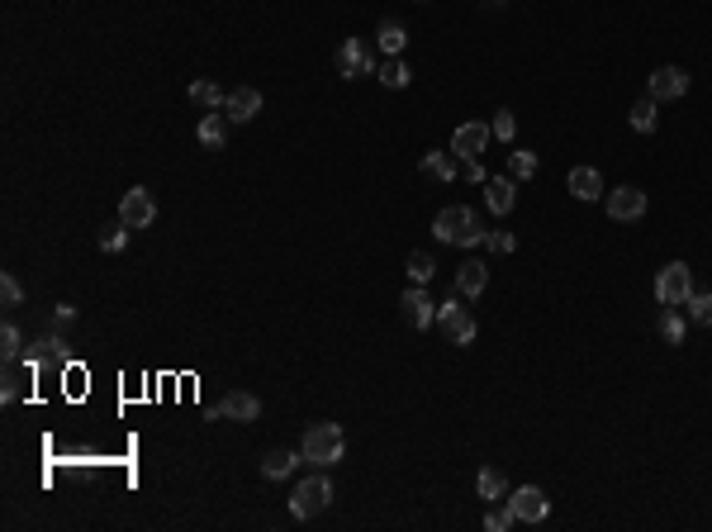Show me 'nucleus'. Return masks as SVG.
I'll use <instances>...</instances> for the list:
<instances>
[{
	"label": "nucleus",
	"instance_id": "f257e3e1",
	"mask_svg": "<svg viewBox=\"0 0 712 532\" xmlns=\"http://www.w3.org/2000/svg\"><path fill=\"white\" fill-rule=\"evenodd\" d=\"M432 234L442 242H456V248H475V242H485V219L471 204H447L432 219Z\"/></svg>",
	"mask_w": 712,
	"mask_h": 532
},
{
	"label": "nucleus",
	"instance_id": "f03ea898",
	"mask_svg": "<svg viewBox=\"0 0 712 532\" xmlns=\"http://www.w3.org/2000/svg\"><path fill=\"white\" fill-rule=\"evenodd\" d=\"M342 447H347V438H342L337 423H313V428H305L299 457H305L309 466H333V461H342Z\"/></svg>",
	"mask_w": 712,
	"mask_h": 532
},
{
	"label": "nucleus",
	"instance_id": "7ed1b4c3",
	"mask_svg": "<svg viewBox=\"0 0 712 532\" xmlns=\"http://www.w3.org/2000/svg\"><path fill=\"white\" fill-rule=\"evenodd\" d=\"M328 504H333V480L328 475H309V480H299L295 485V495H290V513L305 523V518H313V513H323Z\"/></svg>",
	"mask_w": 712,
	"mask_h": 532
},
{
	"label": "nucleus",
	"instance_id": "20e7f679",
	"mask_svg": "<svg viewBox=\"0 0 712 532\" xmlns=\"http://www.w3.org/2000/svg\"><path fill=\"white\" fill-rule=\"evenodd\" d=\"M437 329L447 333V343L471 347L475 343V314L465 309L461 299H442V305H437Z\"/></svg>",
	"mask_w": 712,
	"mask_h": 532
},
{
	"label": "nucleus",
	"instance_id": "39448f33",
	"mask_svg": "<svg viewBox=\"0 0 712 532\" xmlns=\"http://www.w3.org/2000/svg\"><path fill=\"white\" fill-rule=\"evenodd\" d=\"M689 295H693V271L684 262L661 266V276H655V299H661V305H684Z\"/></svg>",
	"mask_w": 712,
	"mask_h": 532
},
{
	"label": "nucleus",
	"instance_id": "423d86ee",
	"mask_svg": "<svg viewBox=\"0 0 712 532\" xmlns=\"http://www.w3.org/2000/svg\"><path fill=\"white\" fill-rule=\"evenodd\" d=\"M337 72L356 81V76H376L380 67L371 62V48H366V38H342V48H337Z\"/></svg>",
	"mask_w": 712,
	"mask_h": 532
},
{
	"label": "nucleus",
	"instance_id": "0eeeda50",
	"mask_svg": "<svg viewBox=\"0 0 712 532\" xmlns=\"http://www.w3.org/2000/svg\"><path fill=\"white\" fill-rule=\"evenodd\" d=\"M153 219H157V200H153V190H143V186L124 190V200H119V224H129V228H147Z\"/></svg>",
	"mask_w": 712,
	"mask_h": 532
},
{
	"label": "nucleus",
	"instance_id": "6e6552de",
	"mask_svg": "<svg viewBox=\"0 0 712 532\" xmlns=\"http://www.w3.org/2000/svg\"><path fill=\"white\" fill-rule=\"evenodd\" d=\"M509 509H513L518 523H542V518L551 513V499H546V489L523 485V489H509Z\"/></svg>",
	"mask_w": 712,
	"mask_h": 532
},
{
	"label": "nucleus",
	"instance_id": "1a4fd4ad",
	"mask_svg": "<svg viewBox=\"0 0 712 532\" xmlns=\"http://www.w3.org/2000/svg\"><path fill=\"white\" fill-rule=\"evenodd\" d=\"M400 305H404L408 329H418V333H423V329H432V323H437V299L428 295V285H408Z\"/></svg>",
	"mask_w": 712,
	"mask_h": 532
},
{
	"label": "nucleus",
	"instance_id": "9d476101",
	"mask_svg": "<svg viewBox=\"0 0 712 532\" xmlns=\"http://www.w3.org/2000/svg\"><path fill=\"white\" fill-rule=\"evenodd\" d=\"M641 214H646V190H637V186H618V190H608V219H618V224H637Z\"/></svg>",
	"mask_w": 712,
	"mask_h": 532
},
{
	"label": "nucleus",
	"instance_id": "9b49d317",
	"mask_svg": "<svg viewBox=\"0 0 712 532\" xmlns=\"http://www.w3.org/2000/svg\"><path fill=\"white\" fill-rule=\"evenodd\" d=\"M489 139H494V129L485 124V119H471V124H461L456 133H451V153L456 157H480Z\"/></svg>",
	"mask_w": 712,
	"mask_h": 532
},
{
	"label": "nucleus",
	"instance_id": "f8f14e48",
	"mask_svg": "<svg viewBox=\"0 0 712 532\" xmlns=\"http://www.w3.org/2000/svg\"><path fill=\"white\" fill-rule=\"evenodd\" d=\"M214 418H233V423H252V418H262V400L248 390H228L224 400H218L214 409Z\"/></svg>",
	"mask_w": 712,
	"mask_h": 532
},
{
	"label": "nucleus",
	"instance_id": "ddd939ff",
	"mask_svg": "<svg viewBox=\"0 0 712 532\" xmlns=\"http://www.w3.org/2000/svg\"><path fill=\"white\" fill-rule=\"evenodd\" d=\"M224 115L233 119V124H252V119L262 115V91H257V86H238V91H228Z\"/></svg>",
	"mask_w": 712,
	"mask_h": 532
},
{
	"label": "nucleus",
	"instance_id": "4468645a",
	"mask_svg": "<svg viewBox=\"0 0 712 532\" xmlns=\"http://www.w3.org/2000/svg\"><path fill=\"white\" fill-rule=\"evenodd\" d=\"M684 91H689V72L684 67H655L651 72L646 95H655V100H679Z\"/></svg>",
	"mask_w": 712,
	"mask_h": 532
},
{
	"label": "nucleus",
	"instance_id": "2eb2a0df",
	"mask_svg": "<svg viewBox=\"0 0 712 532\" xmlns=\"http://www.w3.org/2000/svg\"><path fill=\"white\" fill-rule=\"evenodd\" d=\"M485 204L494 214H513V204H518V181L513 176H489L485 181Z\"/></svg>",
	"mask_w": 712,
	"mask_h": 532
},
{
	"label": "nucleus",
	"instance_id": "dca6fc26",
	"mask_svg": "<svg viewBox=\"0 0 712 532\" xmlns=\"http://www.w3.org/2000/svg\"><path fill=\"white\" fill-rule=\"evenodd\" d=\"M485 285H489V266H485V262H461V266H456V290H461V299L485 295Z\"/></svg>",
	"mask_w": 712,
	"mask_h": 532
},
{
	"label": "nucleus",
	"instance_id": "f3484780",
	"mask_svg": "<svg viewBox=\"0 0 712 532\" xmlns=\"http://www.w3.org/2000/svg\"><path fill=\"white\" fill-rule=\"evenodd\" d=\"M566 186H570L574 200H598L604 195V176H598V167H574Z\"/></svg>",
	"mask_w": 712,
	"mask_h": 532
},
{
	"label": "nucleus",
	"instance_id": "a211bd4d",
	"mask_svg": "<svg viewBox=\"0 0 712 532\" xmlns=\"http://www.w3.org/2000/svg\"><path fill=\"white\" fill-rule=\"evenodd\" d=\"M423 176H432V181H451V176H461V157L432 147V153H423Z\"/></svg>",
	"mask_w": 712,
	"mask_h": 532
},
{
	"label": "nucleus",
	"instance_id": "6ab92c4d",
	"mask_svg": "<svg viewBox=\"0 0 712 532\" xmlns=\"http://www.w3.org/2000/svg\"><path fill=\"white\" fill-rule=\"evenodd\" d=\"M38 371V366H29V361H5V376H0V400H5V404H15L20 400V394H24V380H29Z\"/></svg>",
	"mask_w": 712,
	"mask_h": 532
},
{
	"label": "nucleus",
	"instance_id": "aec40b11",
	"mask_svg": "<svg viewBox=\"0 0 712 532\" xmlns=\"http://www.w3.org/2000/svg\"><path fill=\"white\" fill-rule=\"evenodd\" d=\"M24 361H29V366H58V361H67V347H62V337L58 333H44V337H38V343L29 347V357H24Z\"/></svg>",
	"mask_w": 712,
	"mask_h": 532
},
{
	"label": "nucleus",
	"instance_id": "412c9836",
	"mask_svg": "<svg viewBox=\"0 0 712 532\" xmlns=\"http://www.w3.org/2000/svg\"><path fill=\"white\" fill-rule=\"evenodd\" d=\"M475 489H480L485 504H499L503 495H509V475H503L499 466H485L480 475H475Z\"/></svg>",
	"mask_w": 712,
	"mask_h": 532
},
{
	"label": "nucleus",
	"instance_id": "4be33fe9",
	"mask_svg": "<svg viewBox=\"0 0 712 532\" xmlns=\"http://www.w3.org/2000/svg\"><path fill=\"white\" fill-rule=\"evenodd\" d=\"M228 124H233V119L218 115V110L204 115V119H200V143H204V147H224V143H228Z\"/></svg>",
	"mask_w": 712,
	"mask_h": 532
},
{
	"label": "nucleus",
	"instance_id": "5701e85b",
	"mask_svg": "<svg viewBox=\"0 0 712 532\" xmlns=\"http://www.w3.org/2000/svg\"><path fill=\"white\" fill-rule=\"evenodd\" d=\"M295 461H305V457H295V452H285V447H276V452L262 457V475H266V480H285V475L295 471Z\"/></svg>",
	"mask_w": 712,
	"mask_h": 532
},
{
	"label": "nucleus",
	"instance_id": "b1692460",
	"mask_svg": "<svg viewBox=\"0 0 712 532\" xmlns=\"http://www.w3.org/2000/svg\"><path fill=\"white\" fill-rule=\"evenodd\" d=\"M655 329H661V337L665 343H684V314H679V305H665L661 309V319H655Z\"/></svg>",
	"mask_w": 712,
	"mask_h": 532
},
{
	"label": "nucleus",
	"instance_id": "393cba45",
	"mask_svg": "<svg viewBox=\"0 0 712 532\" xmlns=\"http://www.w3.org/2000/svg\"><path fill=\"white\" fill-rule=\"evenodd\" d=\"M655 105H661L655 95H641V100L632 105V115H627V119H632L637 133H655V119H661V115H655Z\"/></svg>",
	"mask_w": 712,
	"mask_h": 532
},
{
	"label": "nucleus",
	"instance_id": "a878e982",
	"mask_svg": "<svg viewBox=\"0 0 712 532\" xmlns=\"http://www.w3.org/2000/svg\"><path fill=\"white\" fill-rule=\"evenodd\" d=\"M380 86H390V91H404L408 81H414V72H408V62H400V58H390V62H380Z\"/></svg>",
	"mask_w": 712,
	"mask_h": 532
},
{
	"label": "nucleus",
	"instance_id": "bb28decb",
	"mask_svg": "<svg viewBox=\"0 0 712 532\" xmlns=\"http://www.w3.org/2000/svg\"><path fill=\"white\" fill-rule=\"evenodd\" d=\"M376 44L390 52V58H400L404 52V44H408V34H404V24H394V20H385L380 24V34H376Z\"/></svg>",
	"mask_w": 712,
	"mask_h": 532
},
{
	"label": "nucleus",
	"instance_id": "cd10ccee",
	"mask_svg": "<svg viewBox=\"0 0 712 532\" xmlns=\"http://www.w3.org/2000/svg\"><path fill=\"white\" fill-rule=\"evenodd\" d=\"M190 100L200 105V110H224V100L228 95L214 86V81H195V86H190Z\"/></svg>",
	"mask_w": 712,
	"mask_h": 532
},
{
	"label": "nucleus",
	"instance_id": "c85d7f7f",
	"mask_svg": "<svg viewBox=\"0 0 712 532\" xmlns=\"http://www.w3.org/2000/svg\"><path fill=\"white\" fill-rule=\"evenodd\" d=\"M509 176L513 181H532V176H537V153H527V147L509 153Z\"/></svg>",
	"mask_w": 712,
	"mask_h": 532
},
{
	"label": "nucleus",
	"instance_id": "c756f323",
	"mask_svg": "<svg viewBox=\"0 0 712 532\" xmlns=\"http://www.w3.org/2000/svg\"><path fill=\"white\" fill-rule=\"evenodd\" d=\"M432 271H437V262L428 252H408V281H414V285H428Z\"/></svg>",
	"mask_w": 712,
	"mask_h": 532
},
{
	"label": "nucleus",
	"instance_id": "7c9ffc66",
	"mask_svg": "<svg viewBox=\"0 0 712 532\" xmlns=\"http://www.w3.org/2000/svg\"><path fill=\"white\" fill-rule=\"evenodd\" d=\"M20 352H24L20 329H15V323H5V329H0V357H5V361H20Z\"/></svg>",
	"mask_w": 712,
	"mask_h": 532
},
{
	"label": "nucleus",
	"instance_id": "2f4dec72",
	"mask_svg": "<svg viewBox=\"0 0 712 532\" xmlns=\"http://www.w3.org/2000/svg\"><path fill=\"white\" fill-rule=\"evenodd\" d=\"M684 305H689V319L693 323H703V329H712V295H689V299H684Z\"/></svg>",
	"mask_w": 712,
	"mask_h": 532
},
{
	"label": "nucleus",
	"instance_id": "473e14b6",
	"mask_svg": "<svg viewBox=\"0 0 712 532\" xmlns=\"http://www.w3.org/2000/svg\"><path fill=\"white\" fill-rule=\"evenodd\" d=\"M494 139H503V143H513V133H518V119H513V110H494Z\"/></svg>",
	"mask_w": 712,
	"mask_h": 532
},
{
	"label": "nucleus",
	"instance_id": "72a5a7b5",
	"mask_svg": "<svg viewBox=\"0 0 712 532\" xmlns=\"http://www.w3.org/2000/svg\"><path fill=\"white\" fill-rule=\"evenodd\" d=\"M0 299H5V309H20L24 305V290L15 276H0Z\"/></svg>",
	"mask_w": 712,
	"mask_h": 532
},
{
	"label": "nucleus",
	"instance_id": "f704fd0d",
	"mask_svg": "<svg viewBox=\"0 0 712 532\" xmlns=\"http://www.w3.org/2000/svg\"><path fill=\"white\" fill-rule=\"evenodd\" d=\"M513 523H518L513 509H489V513H485V528H489V532H509Z\"/></svg>",
	"mask_w": 712,
	"mask_h": 532
},
{
	"label": "nucleus",
	"instance_id": "c9c22d12",
	"mask_svg": "<svg viewBox=\"0 0 712 532\" xmlns=\"http://www.w3.org/2000/svg\"><path fill=\"white\" fill-rule=\"evenodd\" d=\"M124 242H129V224H119V228H105V234H100V248H105V252H119V248H124Z\"/></svg>",
	"mask_w": 712,
	"mask_h": 532
},
{
	"label": "nucleus",
	"instance_id": "e433bc0d",
	"mask_svg": "<svg viewBox=\"0 0 712 532\" xmlns=\"http://www.w3.org/2000/svg\"><path fill=\"white\" fill-rule=\"evenodd\" d=\"M485 248H489V252H499V257H503V252H513V234L494 228V234H485Z\"/></svg>",
	"mask_w": 712,
	"mask_h": 532
},
{
	"label": "nucleus",
	"instance_id": "4c0bfd02",
	"mask_svg": "<svg viewBox=\"0 0 712 532\" xmlns=\"http://www.w3.org/2000/svg\"><path fill=\"white\" fill-rule=\"evenodd\" d=\"M461 176H465V181H475V186H485V181H489L485 167H480V157H461Z\"/></svg>",
	"mask_w": 712,
	"mask_h": 532
}]
</instances>
